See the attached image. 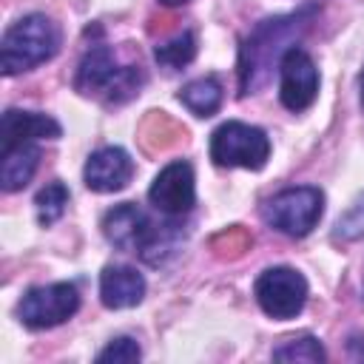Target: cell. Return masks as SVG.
I'll return each instance as SVG.
<instances>
[{"label": "cell", "mask_w": 364, "mask_h": 364, "mask_svg": "<svg viewBox=\"0 0 364 364\" xmlns=\"http://www.w3.org/2000/svg\"><path fill=\"white\" fill-rule=\"evenodd\" d=\"M162 6H182V3H188V0H159Z\"/></svg>", "instance_id": "obj_22"}, {"label": "cell", "mask_w": 364, "mask_h": 364, "mask_svg": "<svg viewBox=\"0 0 364 364\" xmlns=\"http://www.w3.org/2000/svg\"><path fill=\"white\" fill-rule=\"evenodd\" d=\"M40 165V148L34 142H23L14 148L0 151V188L6 193H14L26 188Z\"/></svg>", "instance_id": "obj_14"}, {"label": "cell", "mask_w": 364, "mask_h": 364, "mask_svg": "<svg viewBox=\"0 0 364 364\" xmlns=\"http://www.w3.org/2000/svg\"><path fill=\"white\" fill-rule=\"evenodd\" d=\"M316 14H318V6H301L299 11L262 20L245 37V43L239 48V94L242 97L253 94L259 85H264L273 63H282V57L310 28Z\"/></svg>", "instance_id": "obj_1"}, {"label": "cell", "mask_w": 364, "mask_h": 364, "mask_svg": "<svg viewBox=\"0 0 364 364\" xmlns=\"http://www.w3.org/2000/svg\"><path fill=\"white\" fill-rule=\"evenodd\" d=\"M193 57H196V34L193 31H182V34H176L168 43L154 48V60L168 71H176L182 65H188Z\"/></svg>", "instance_id": "obj_17"}, {"label": "cell", "mask_w": 364, "mask_h": 364, "mask_svg": "<svg viewBox=\"0 0 364 364\" xmlns=\"http://www.w3.org/2000/svg\"><path fill=\"white\" fill-rule=\"evenodd\" d=\"M253 293H256L259 307L270 318L287 321V318H296L304 310L307 279L293 267L276 264V267H267V270L259 273V279L253 284Z\"/></svg>", "instance_id": "obj_6"}, {"label": "cell", "mask_w": 364, "mask_h": 364, "mask_svg": "<svg viewBox=\"0 0 364 364\" xmlns=\"http://www.w3.org/2000/svg\"><path fill=\"white\" fill-rule=\"evenodd\" d=\"M270 156V139L262 128L228 119L210 134V159L219 168L262 171Z\"/></svg>", "instance_id": "obj_4"}, {"label": "cell", "mask_w": 364, "mask_h": 364, "mask_svg": "<svg viewBox=\"0 0 364 364\" xmlns=\"http://www.w3.org/2000/svg\"><path fill=\"white\" fill-rule=\"evenodd\" d=\"M179 245H182V230L173 222H154L145 245L139 247V256L142 262L156 267V264H165L179 250Z\"/></svg>", "instance_id": "obj_16"}, {"label": "cell", "mask_w": 364, "mask_h": 364, "mask_svg": "<svg viewBox=\"0 0 364 364\" xmlns=\"http://www.w3.org/2000/svg\"><path fill=\"white\" fill-rule=\"evenodd\" d=\"M361 236H364V193L350 205V210L344 216H338V222L333 228V239H341V242H353Z\"/></svg>", "instance_id": "obj_20"}, {"label": "cell", "mask_w": 364, "mask_h": 364, "mask_svg": "<svg viewBox=\"0 0 364 364\" xmlns=\"http://www.w3.org/2000/svg\"><path fill=\"white\" fill-rule=\"evenodd\" d=\"M100 299L108 310L136 307L145 299V279L136 267L128 264H108L100 273Z\"/></svg>", "instance_id": "obj_13"}, {"label": "cell", "mask_w": 364, "mask_h": 364, "mask_svg": "<svg viewBox=\"0 0 364 364\" xmlns=\"http://www.w3.org/2000/svg\"><path fill=\"white\" fill-rule=\"evenodd\" d=\"M361 296H364V282H361Z\"/></svg>", "instance_id": "obj_24"}, {"label": "cell", "mask_w": 364, "mask_h": 364, "mask_svg": "<svg viewBox=\"0 0 364 364\" xmlns=\"http://www.w3.org/2000/svg\"><path fill=\"white\" fill-rule=\"evenodd\" d=\"M176 100H179L191 114L208 119V117H213V114L222 108L225 88H222L219 77L208 74V77H196V80H191L188 85H182L179 94H176Z\"/></svg>", "instance_id": "obj_15"}, {"label": "cell", "mask_w": 364, "mask_h": 364, "mask_svg": "<svg viewBox=\"0 0 364 364\" xmlns=\"http://www.w3.org/2000/svg\"><path fill=\"white\" fill-rule=\"evenodd\" d=\"M151 228H154L151 216H148L142 208H136L134 202H122V205L111 208V210L102 216V233H105V239H108L117 250L139 253V247L145 245Z\"/></svg>", "instance_id": "obj_11"}, {"label": "cell", "mask_w": 364, "mask_h": 364, "mask_svg": "<svg viewBox=\"0 0 364 364\" xmlns=\"http://www.w3.org/2000/svg\"><path fill=\"white\" fill-rule=\"evenodd\" d=\"M71 193L63 182H48L46 188L37 191L34 196V208H37V222L43 228H51L63 213H65V205H68Z\"/></svg>", "instance_id": "obj_18"}, {"label": "cell", "mask_w": 364, "mask_h": 364, "mask_svg": "<svg viewBox=\"0 0 364 364\" xmlns=\"http://www.w3.org/2000/svg\"><path fill=\"white\" fill-rule=\"evenodd\" d=\"M358 88H361V108H364V71H361V80H358Z\"/></svg>", "instance_id": "obj_23"}, {"label": "cell", "mask_w": 364, "mask_h": 364, "mask_svg": "<svg viewBox=\"0 0 364 364\" xmlns=\"http://www.w3.org/2000/svg\"><path fill=\"white\" fill-rule=\"evenodd\" d=\"M142 85H145V71L139 65H119L105 43H97L82 54L74 77V88L80 94L102 97L105 105L128 102L131 97L139 94Z\"/></svg>", "instance_id": "obj_2"}, {"label": "cell", "mask_w": 364, "mask_h": 364, "mask_svg": "<svg viewBox=\"0 0 364 364\" xmlns=\"http://www.w3.org/2000/svg\"><path fill=\"white\" fill-rule=\"evenodd\" d=\"M80 310V290L71 282H54L26 290L17 316L28 330H48L68 321Z\"/></svg>", "instance_id": "obj_7"}, {"label": "cell", "mask_w": 364, "mask_h": 364, "mask_svg": "<svg viewBox=\"0 0 364 364\" xmlns=\"http://www.w3.org/2000/svg\"><path fill=\"white\" fill-rule=\"evenodd\" d=\"M324 213V193L313 185H299V188H284L276 196H270L262 208L264 222L293 239L307 236Z\"/></svg>", "instance_id": "obj_5"}, {"label": "cell", "mask_w": 364, "mask_h": 364, "mask_svg": "<svg viewBox=\"0 0 364 364\" xmlns=\"http://www.w3.org/2000/svg\"><path fill=\"white\" fill-rule=\"evenodd\" d=\"M60 51V28L46 14H26L11 23L0 43V68L6 77L31 71Z\"/></svg>", "instance_id": "obj_3"}, {"label": "cell", "mask_w": 364, "mask_h": 364, "mask_svg": "<svg viewBox=\"0 0 364 364\" xmlns=\"http://www.w3.org/2000/svg\"><path fill=\"white\" fill-rule=\"evenodd\" d=\"M139 358H142V350L131 336H119L105 350L97 353V361H114V364H128V361H139Z\"/></svg>", "instance_id": "obj_21"}, {"label": "cell", "mask_w": 364, "mask_h": 364, "mask_svg": "<svg viewBox=\"0 0 364 364\" xmlns=\"http://www.w3.org/2000/svg\"><path fill=\"white\" fill-rule=\"evenodd\" d=\"M148 199H151V205L159 213H165L171 219L191 213V208L196 202V185H193V168H191V162H185V159L168 162L156 173V179L151 182Z\"/></svg>", "instance_id": "obj_9"}, {"label": "cell", "mask_w": 364, "mask_h": 364, "mask_svg": "<svg viewBox=\"0 0 364 364\" xmlns=\"http://www.w3.org/2000/svg\"><path fill=\"white\" fill-rule=\"evenodd\" d=\"M134 176V159L119 145H105L94 151L82 168L85 188L94 193H117L122 191Z\"/></svg>", "instance_id": "obj_10"}, {"label": "cell", "mask_w": 364, "mask_h": 364, "mask_svg": "<svg viewBox=\"0 0 364 364\" xmlns=\"http://www.w3.org/2000/svg\"><path fill=\"white\" fill-rule=\"evenodd\" d=\"M63 134L60 122L51 119L48 114L40 111H20L9 108L0 119V151L14 148L23 142H37V139H57Z\"/></svg>", "instance_id": "obj_12"}, {"label": "cell", "mask_w": 364, "mask_h": 364, "mask_svg": "<svg viewBox=\"0 0 364 364\" xmlns=\"http://www.w3.org/2000/svg\"><path fill=\"white\" fill-rule=\"evenodd\" d=\"M273 358L276 361H324L327 353L316 336H299V338H290L282 347H276Z\"/></svg>", "instance_id": "obj_19"}, {"label": "cell", "mask_w": 364, "mask_h": 364, "mask_svg": "<svg viewBox=\"0 0 364 364\" xmlns=\"http://www.w3.org/2000/svg\"><path fill=\"white\" fill-rule=\"evenodd\" d=\"M279 100L287 111L299 114L318 97V68L307 51L293 46L279 63Z\"/></svg>", "instance_id": "obj_8"}]
</instances>
